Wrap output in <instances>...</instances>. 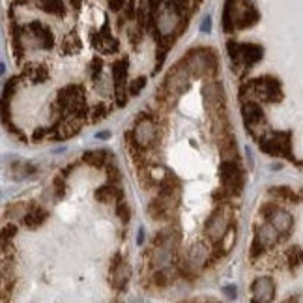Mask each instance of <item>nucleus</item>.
Instances as JSON below:
<instances>
[{
    "mask_svg": "<svg viewBox=\"0 0 303 303\" xmlns=\"http://www.w3.org/2000/svg\"><path fill=\"white\" fill-rule=\"evenodd\" d=\"M260 19L257 8L249 0H226L223 10V30L234 32L255 27Z\"/></svg>",
    "mask_w": 303,
    "mask_h": 303,
    "instance_id": "f257e3e1",
    "label": "nucleus"
},
{
    "mask_svg": "<svg viewBox=\"0 0 303 303\" xmlns=\"http://www.w3.org/2000/svg\"><path fill=\"white\" fill-rule=\"evenodd\" d=\"M54 109H56V120L64 118L67 114H90L88 107H86L85 86L67 85L60 88L56 94Z\"/></svg>",
    "mask_w": 303,
    "mask_h": 303,
    "instance_id": "f03ea898",
    "label": "nucleus"
},
{
    "mask_svg": "<svg viewBox=\"0 0 303 303\" xmlns=\"http://www.w3.org/2000/svg\"><path fill=\"white\" fill-rule=\"evenodd\" d=\"M240 98L244 99H260L266 103H277L283 99V90H281V83L279 79L271 77V75H262L258 79H253L245 83L240 90Z\"/></svg>",
    "mask_w": 303,
    "mask_h": 303,
    "instance_id": "7ed1b4c3",
    "label": "nucleus"
},
{
    "mask_svg": "<svg viewBox=\"0 0 303 303\" xmlns=\"http://www.w3.org/2000/svg\"><path fill=\"white\" fill-rule=\"evenodd\" d=\"M185 62V66L189 67L193 77H198V79H211L217 75V56L213 53V49H208V47H195L191 51H187L185 56L182 58Z\"/></svg>",
    "mask_w": 303,
    "mask_h": 303,
    "instance_id": "20e7f679",
    "label": "nucleus"
},
{
    "mask_svg": "<svg viewBox=\"0 0 303 303\" xmlns=\"http://www.w3.org/2000/svg\"><path fill=\"white\" fill-rule=\"evenodd\" d=\"M226 51H229V56H231L232 67L238 75L247 71L257 62H260L264 56V49L257 43H238L234 40L226 43Z\"/></svg>",
    "mask_w": 303,
    "mask_h": 303,
    "instance_id": "39448f33",
    "label": "nucleus"
},
{
    "mask_svg": "<svg viewBox=\"0 0 303 303\" xmlns=\"http://www.w3.org/2000/svg\"><path fill=\"white\" fill-rule=\"evenodd\" d=\"M234 224V210L229 202H219L215 210L210 213V217L204 224V234L211 244H217L219 240L231 231Z\"/></svg>",
    "mask_w": 303,
    "mask_h": 303,
    "instance_id": "423d86ee",
    "label": "nucleus"
},
{
    "mask_svg": "<svg viewBox=\"0 0 303 303\" xmlns=\"http://www.w3.org/2000/svg\"><path fill=\"white\" fill-rule=\"evenodd\" d=\"M159 135L158 124L152 116H140L138 122L135 124L131 133H127V142L131 144L133 150H148L156 144Z\"/></svg>",
    "mask_w": 303,
    "mask_h": 303,
    "instance_id": "0eeeda50",
    "label": "nucleus"
},
{
    "mask_svg": "<svg viewBox=\"0 0 303 303\" xmlns=\"http://www.w3.org/2000/svg\"><path fill=\"white\" fill-rule=\"evenodd\" d=\"M260 150L273 158H284L294 161L292 156V133L290 131H266L258 138Z\"/></svg>",
    "mask_w": 303,
    "mask_h": 303,
    "instance_id": "6e6552de",
    "label": "nucleus"
},
{
    "mask_svg": "<svg viewBox=\"0 0 303 303\" xmlns=\"http://www.w3.org/2000/svg\"><path fill=\"white\" fill-rule=\"evenodd\" d=\"M219 178H221V187L229 197H238L244 189V171L236 163V159H223L219 165Z\"/></svg>",
    "mask_w": 303,
    "mask_h": 303,
    "instance_id": "1a4fd4ad",
    "label": "nucleus"
},
{
    "mask_svg": "<svg viewBox=\"0 0 303 303\" xmlns=\"http://www.w3.org/2000/svg\"><path fill=\"white\" fill-rule=\"evenodd\" d=\"M191 71L185 66L184 60H180L178 64L171 67V71L167 73L165 83H163V90H165L172 99L185 94L191 88Z\"/></svg>",
    "mask_w": 303,
    "mask_h": 303,
    "instance_id": "9d476101",
    "label": "nucleus"
},
{
    "mask_svg": "<svg viewBox=\"0 0 303 303\" xmlns=\"http://www.w3.org/2000/svg\"><path fill=\"white\" fill-rule=\"evenodd\" d=\"M242 116H244L245 129L251 137L260 138L266 133L264 125H266V116L260 103L255 99H244L242 101Z\"/></svg>",
    "mask_w": 303,
    "mask_h": 303,
    "instance_id": "9b49d317",
    "label": "nucleus"
},
{
    "mask_svg": "<svg viewBox=\"0 0 303 303\" xmlns=\"http://www.w3.org/2000/svg\"><path fill=\"white\" fill-rule=\"evenodd\" d=\"M127 71H129V60L118 58L112 62V83H114V99L116 105L124 107L129 98V86H127Z\"/></svg>",
    "mask_w": 303,
    "mask_h": 303,
    "instance_id": "f8f14e48",
    "label": "nucleus"
},
{
    "mask_svg": "<svg viewBox=\"0 0 303 303\" xmlns=\"http://www.w3.org/2000/svg\"><path fill=\"white\" fill-rule=\"evenodd\" d=\"M260 213L264 215V219H268L277 231H279V234L283 236V240L288 238L290 231H292V226H294V219H292V215H290L288 211L279 208V206L273 204V202H266V204L260 206Z\"/></svg>",
    "mask_w": 303,
    "mask_h": 303,
    "instance_id": "ddd939ff",
    "label": "nucleus"
},
{
    "mask_svg": "<svg viewBox=\"0 0 303 303\" xmlns=\"http://www.w3.org/2000/svg\"><path fill=\"white\" fill-rule=\"evenodd\" d=\"M281 240H283V236L279 234V231H277L270 221L266 224H262V226H258L257 234L253 238V245H251V258H257L258 255H262L266 249L275 247Z\"/></svg>",
    "mask_w": 303,
    "mask_h": 303,
    "instance_id": "4468645a",
    "label": "nucleus"
},
{
    "mask_svg": "<svg viewBox=\"0 0 303 303\" xmlns=\"http://www.w3.org/2000/svg\"><path fill=\"white\" fill-rule=\"evenodd\" d=\"M176 200H178V195H172V193L159 191V195L150 202L148 206V213H150L152 219H169L171 213L174 211V206H176Z\"/></svg>",
    "mask_w": 303,
    "mask_h": 303,
    "instance_id": "2eb2a0df",
    "label": "nucleus"
},
{
    "mask_svg": "<svg viewBox=\"0 0 303 303\" xmlns=\"http://www.w3.org/2000/svg\"><path fill=\"white\" fill-rule=\"evenodd\" d=\"M129 279H131L129 264L125 262V260H122V255H116L111 262V284L116 290L124 292L127 283H129Z\"/></svg>",
    "mask_w": 303,
    "mask_h": 303,
    "instance_id": "dca6fc26",
    "label": "nucleus"
},
{
    "mask_svg": "<svg viewBox=\"0 0 303 303\" xmlns=\"http://www.w3.org/2000/svg\"><path fill=\"white\" fill-rule=\"evenodd\" d=\"M92 45L96 51H99V53H103V54H112L120 49L118 40L111 34V28H109V23H107V21L99 32L92 34Z\"/></svg>",
    "mask_w": 303,
    "mask_h": 303,
    "instance_id": "f3484780",
    "label": "nucleus"
},
{
    "mask_svg": "<svg viewBox=\"0 0 303 303\" xmlns=\"http://www.w3.org/2000/svg\"><path fill=\"white\" fill-rule=\"evenodd\" d=\"M275 297V283L271 277H258L251 286V301L268 303Z\"/></svg>",
    "mask_w": 303,
    "mask_h": 303,
    "instance_id": "a211bd4d",
    "label": "nucleus"
},
{
    "mask_svg": "<svg viewBox=\"0 0 303 303\" xmlns=\"http://www.w3.org/2000/svg\"><path fill=\"white\" fill-rule=\"evenodd\" d=\"M28 30L34 34V38L38 40L40 47L43 49H53L54 47V36L51 32V28L47 27L45 23H40V21H34L28 25Z\"/></svg>",
    "mask_w": 303,
    "mask_h": 303,
    "instance_id": "6ab92c4d",
    "label": "nucleus"
},
{
    "mask_svg": "<svg viewBox=\"0 0 303 303\" xmlns=\"http://www.w3.org/2000/svg\"><path fill=\"white\" fill-rule=\"evenodd\" d=\"M47 217H49V213H47L45 208H41L38 204H30L28 210L25 211V215H23V224L28 226V229H40L41 224L45 223Z\"/></svg>",
    "mask_w": 303,
    "mask_h": 303,
    "instance_id": "aec40b11",
    "label": "nucleus"
},
{
    "mask_svg": "<svg viewBox=\"0 0 303 303\" xmlns=\"http://www.w3.org/2000/svg\"><path fill=\"white\" fill-rule=\"evenodd\" d=\"M124 198V191L118 187V184H107L96 189V200L101 204H111V202H118Z\"/></svg>",
    "mask_w": 303,
    "mask_h": 303,
    "instance_id": "412c9836",
    "label": "nucleus"
},
{
    "mask_svg": "<svg viewBox=\"0 0 303 303\" xmlns=\"http://www.w3.org/2000/svg\"><path fill=\"white\" fill-rule=\"evenodd\" d=\"M83 161H85L86 165L99 169V167H105L107 163L111 161V154L107 150H88V152H85Z\"/></svg>",
    "mask_w": 303,
    "mask_h": 303,
    "instance_id": "4be33fe9",
    "label": "nucleus"
},
{
    "mask_svg": "<svg viewBox=\"0 0 303 303\" xmlns=\"http://www.w3.org/2000/svg\"><path fill=\"white\" fill-rule=\"evenodd\" d=\"M234 244H236V224H232L231 231L226 232V234H224V236L219 240L217 244H215V253H213V258L226 255V253L232 249V245H234Z\"/></svg>",
    "mask_w": 303,
    "mask_h": 303,
    "instance_id": "5701e85b",
    "label": "nucleus"
},
{
    "mask_svg": "<svg viewBox=\"0 0 303 303\" xmlns=\"http://www.w3.org/2000/svg\"><path fill=\"white\" fill-rule=\"evenodd\" d=\"M23 77H27L30 83L34 85H40V83H45L49 79V71L45 69V66H40V64H28L25 69H23Z\"/></svg>",
    "mask_w": 303,
    "mask_h": 303,
    "instance_id": "b1692460",
    "label": "nucleus"
},
{
    "mask_svg": "<svg viewBox=\"0 0 303 303\" xmlns=\"http://www.w3.org/2000/svg\"><path fill=\"white\" fill-rule=\"evenodd\" d=\"M81 49H83V41H81L79 34L75 32H69L62 40V47H60V51H62V54H77L81 53Z\"/></svg>",
    "mask_w": 303,
    "mask_h": 303,
    "instance_id": "393cba45",
    "label": "nucleus"
},
{
    "mask_svg": "<svg viewBox=\"0 0 303 303\" xmlns=\"http://www.w3.org/2000/svg\"><path fill=\"white\" fill-rule=\"evenodd\" d=\"M38 8L43 10L45 14L56 15V17H64L66 15L64 0H38Z\"/></svg>",
    "mask_w": 303,
    "mask_h": 303,
    "instance_id": "a878e982",
    "label": "nucleus"
},
{
    "mask_svg": "<svg viewBox=\"0 0 303 303\" xmlns=\"http://www.w3.org/2000/svg\"><path fill=\"white\" fill-rule=\"evenodd\" d=\"M206 258H208V249L202 244H195L189 251V258H187V266H204Z\"/></svg>",
    "mask_w": 303,
    "mask_h": 303,
    "instance_id": "bb28decb",
    "label": "nucleus"
},
{
    "mask_svg": "<svg viewBox=\"0 0 303 303\" xmlns=\"http://www.w3.org/2000/svg\"><path fill=\"white\" fill-rule=\"evenodd\" d=\"M268 193H270L271 197L279 198V200H286V202H297V200L301 198L297 193H294V189H290L286 185H275V187H270Z\"/></svg>",
    "mask_w": 303,
    "mask_h": 303,
    "instance_id": "cd10ccee",
    "label": "nucleus"
},
{
    "mask_svg": "<svg viewBox=\"0 0 303 303\" xmlns=\"http://www.w3.org/2000/svg\"><path fill=\"white\" fill-rule=\"evenodd\" d=\"M286 260H288L290 270H297V268L303 264V249L301 247L294 245V247L286 249Z\"/></svg>",
    "mask_w": 303,
    "mask_h": 303,
    "instance_id": "c85d7f7f",
    "label": "nucleus"
},
{
    "mask_svg": "<svg viewBox=\"0 0 303 303\" xmlns=\"http://www.w3.org/2000/svg\"><path fill=\"white\" fill-rule=\"evenodd\" d=\"M12 45H14V53L15 58L21 60L23 56V51H25V45H23V38H21V28L12 23Z\"/></svg>",
    "mask_w": 303,
    "mask_h": 303,
    "instance_id": "c756f323",
    "label": "nucleus"
},
{
    "mask_svg": "<svg viewBox=\"0 0 303 303\" xmlns=\"http://www.w3.org/2000/svg\"><path fill=\"white\" fill-rule=\"evenodd\" d=\"M12 171H14V174L17 176V178H23V176H30V174H34V169L30 163H23V161H17V163H14V167H12Z\"/></svg>",
    "mask_w": 303,
    "mask_h": 303,
    "instance_id": "7c9ffc66",
    "label": "nucleus"
},
{
    "mask_svg": "<svg viewBox=\"0 0 303 303\" xmlns=\"http://www.w3.org/2000/svg\"><path fill=\"white\" fill-rule=\"evenodd\" d=\"M21 77H12L10 81H6V85H4V94H2V101H12L14 98L15 90H17V83H19Z\"/></svg>",
    "mask_w": 303,
    "mask_h": 303,
    "instance_id": "2f4dec72",
    "label": "nucleus"
},
{
    "mask_svg": "<svg viewBox=\"0 0 303 303\" xmlns=\"http://www.w3.org/2000/svg\"><path fill=\"white\" fill-rule=\"evenodd\" d=\"M167 4H169L174 12H178L180 15H184V17L189 15V0H167Z\"/></svg>",
    "mask_w": 303,
    "mask_h": 303,
    "instance_id": "473e14b6",
    "label": "nucleus"
},
{
    "mask_svg": "<svg viewBox=\"0 0 303 303\" xmlns=\"http://www.w3.org/2000/svg\"><path fill=\"white\" fill-rule=\"evenodd\" d=\"M116 215H118V219L124 224L129 223V217H131V213H129V206L125 204L124 200H118V202H116Z\"/></svg>",
    "mask_w": 303,
    "mask_h": 303,
    "instance_id": "72a5a7b5",
    "label": "nucleus"
},
{
    "mask_svg": "<svg viewBox=\"0 0 303 303\" xmlns=\"http://www.w3.org/2000/svg\"><path fill=\"white\" fill-rule=\"evenodd\" d=\"M107 176H109V182H112V184H118L120 180H122L120 169L114 161H109V163H107Z\"/></svg>",
    "mask_w": 303,
    "mask_h": 303,
    "instance_id": "f704fd0d",
    "label": "nucleus"
},
{
    "mask_svg": "<svg viewBox=\"0 0 303 303\" xmlns=\"http://www.w3.org/2000/svg\"><path fill=\"white\" fill-rule=\"evenodd\" d=\"M90 67H92V71H90V77H92L94 83H98V79L101 77V69H103V62H101V58H99V56H94Z\"/></svg>",
    "mask_w": 303,
    "mask_h": 303,
    "instance_id": "c9c22d12",
    "label": "nucleus"
},
{
    "mask_svg": "<svg viewBox=\"0 0 303 303\" xmlns=\"http://www.w3.org/2000/svg\"><path fill=\"white\" fill-rule=\"evenodd\" d=\"M53 187H54V193H56V197H58V198L64 197V193H66V182H64V174H58V176H54Z\"/></svg>",
    "mask_w": 303,
    "mask_h": 303,
    "instance_id": "e433bc0d",
    "label": "nucleus"
},
{
    "mask_svg": "<svg viewBox=\"0 0 303 303\" xmlns=\"http://www.w3.org/2000/svg\"><path fill=\"white\" fill-rule=\"evenodd\" d=\"M146 86V77H137V79L133 81L131 85H129V96H138L140 94V90Z\"/></svg>",
    "mask_w": 303,
    "mask_h": 303,
    "instance_id": "4c0bfd02",
    "label": "nucleus"
},
{
    "mask_svg": "<svg viewBox=\"0 0 303 303\" xmlns=\"http://www.w3.org/2000/svg\"><path fill=\"white\" fill-rule=\"evenodd\" d=\"M90 114H92V116H90V122H98V120H103L107 116V107L103 105V103H99V105L94 107Z\"/></svg>",
    "mask_w": 303,
    "mask_h": 303,
    "instance_id": "58836bf2",
    "label": "nucleus"
},
{
    "mask_svg": "<svg viewBox=\"0 0 303 303\" xmlns=\"http://www.w3.org/2000/svg\"><path fill=\"white\" fill-rule=\"evenodd\" d=\"M148 2V8H150V15H158L161 6L165 4V0H146Z\"/></svg>",
    "mask_w": 303,
    "mask_h": 303,
    "instance_id": "ea45409f",
    "label": "nucleus"
},
{
    "mask_svg": "<svg viewBox=\"0 0 303 303\" xmlns=\"http://www.w3.org/2000/svg\"><path fill=\"white\" fill-rule=\"evenodd\" d=\"M107 2H109V8H111L112 12H120V10L127 4L125 0H107Z\"/></svg>",
    "mask_w": 303,
    "mask_h": 303,
    "instance_id": "a19ab883",
    "label": "nucleus"
},
{
    "mask_svg": "<svg viewBox=\"0 0 303 303\" xmlns=\"http://www.w3.org/2000/svg\"><path fill=\"white\" fill-rule=\"evenodd\" d=\"M15 231H17V229H15V224H8L6 229H4V234H2V240H8V238L12 240V238L15 236Z\"/></svg>",
    "mask_w": 303,
    "mask_h": 303,
    "instance_id": "79ce46f5",
    "label": "nucleus"
},
{
    "mask_svg": "<svg viewBox=\"0 0 303 303\" xmlns=\"http://www.w3.org/2000/svg\"><path fill=\"white\" fill-rule=\"evenodd\" d=\"M224 292H226V297H231V299L236 297V286H226Z\"/></svg>",
    "mask_w": 303,
    "mask_h": 303,
    "instance_id": "37998d69",
    "label": "nucleus"
},
{
    "mask_svg": "<svg viewBox=\"0 0 303 303\" xmlns=\"http://www.w3.org/2000/svg\"><path fill=\"white\" fill-rule=\"evenodd\" d=\"M69 2H71V6H73V8H77V10H79V8H81V2H83V0H69Z\"/></svg>",
    "mask_w": 303,
    "mask_h": 303,
    "instance_id": "c03bdc74",
    "label": "nucleus"
},
{
    "mask_svg": "<svg viewBox=\"0 0 303 303\" xmlns=\"http://www.w3.org/2000/svg\"><path fill=\"white\" fill-rule=\"evenodd\" d=\"M299 197H301V200H303V189H301V193H299Z\"/></svg>",
    "mask_w": 303,
    "mask_h": 303,
    "instance_id": "a18cd8bd",
    "label": "nucleus"
}]
</instances>
